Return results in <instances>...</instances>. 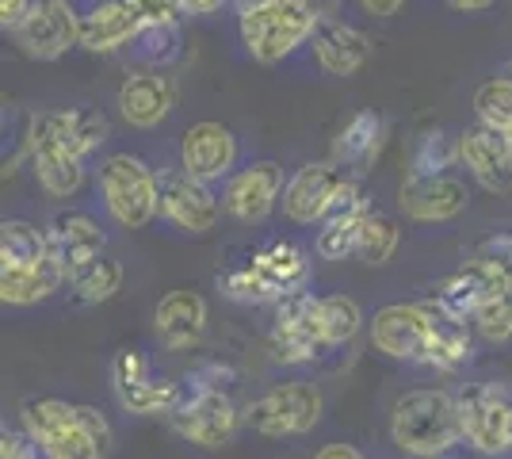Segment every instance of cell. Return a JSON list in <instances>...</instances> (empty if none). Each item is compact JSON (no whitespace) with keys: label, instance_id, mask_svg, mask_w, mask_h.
Here are the masks:
<instances>
[{"label":"cell","instance_id":"9c48e42d","mask_svg":"<svg viewBox=\"0 0 512 459\" xmlns=\"http://www.w3.org/2000/svg\"><path fill=\"white\" fill-rule=\"evenodd\" d=\"M360 192V176L348 173L344 165L329 161H306L302 169L287 176L283 188V215L299 226H318L325 215H333L344 199H352Z\"/></svg>","mask_w":512,"mask_h":459},{"label":"cell","instance_id":"603a6c76","mask_svg":"<svg viewBox=\"0 0 512 459\" xmlns=\"http://www.w3.org/2000/svg\"><path fill=\"white\" fill-rule=\"evenodd\" d=\"M501 291H505L501 280L478 257H470L455 272H448L444 280H436V287L428 291V303H436L444 314L459 318V322H470L478 314V306H486Z\"/></svg>","mask_w":512,"mask_h":459},{"label":"cell","instance_id":"ee69618b","mask_svg":"<svg viewBox=\"0 0 512 459\" xmlns=\"http://www.w3.org/2000/svg\"><path fill=\"white\" fill-rule=\"evenodd\" d=\"M455 12H486V8H493L497 0H448Z\"/></svg>","mask_w":512,"mask_h":459},{"label":"cell","instance_id":"ab89813d","mask_svg":"<svg viewBox=\"0 0 512 459\" xmlns=\"http://www.w3.org/2000/svg\"><path fill=\"white\" fill-rule=\"evenodd\" d=\"M31 4H35V0H0V23H4V31H16V27L27 20Z\"/></svg>","mask_w":512,"mask_h":459},{"label":"cell","instance_id":"7a4b0ae2","mask_svg":"<svg viewBox=\"0 0 512 459\" xmlns=\"http://www.w3.org/2000/svg\"><path fill=\"white\" fill-rule=\"evenodd\" d=\"M20 425L39 444L43 459H107L115 444L107 414L88 402L27 398L20 406Z\"/></svg>","mask_w":512,"mask_h":459},{"label":"cell","instance_id":"ffe728a7","mask_svg":"<svg viewBox=\"0 0 512 459\" xmlns=\"http://www.w3.org/2000/svg\"><path fill=\"white\" fill-rule=\"evenodd\" d=\"M237 153H241L237 134L214 119H203L192 123L180 138V169L207 184H218L237 169Z\"/></svg>","mask_w":512,"mask_h":459},{"label":"cell","instance_id":"bcb514c9","mask_svg":"<svg viewBox=\"0 0 512 459\" xmlns=\"http://www.w3.org/2000/svg\"><path fill=\"white\" fill-rule=\"evenodd\" d=\"M505 77H512V62H509V66H505Z\"/></svg>","mask_w":512,"mask_h":459},{"label":"cell","instance_id":"9a60e30c","mask_svg":"<svg viewBox=\"0 0 512 459\" xmlns=\"http://www.w3.org/2000/svg\"><path fill=\"white\" fill-rule=\"evenodd\" d=\"M161 219L180 234L203 238L222 219V199L214 196L207 180L184 173V169H169V173H161Z\"/></svg>","mask_w":512,"mask_h":459},{"label":"cell","instance_id":"484cf974","mask_svg":"<svg viewBox=\"0 0 512 459\" xmlns=\"http://www.w3.org/2000/svg\"><path fill=\"white\" fill-rule=\"evenodd\" d=\"M314 58H318V66L329 73V77H352V73H360L367 66V58H371V39L363 35L360 27H352V23L344 20H329V16H321L318 31H314Z\"/></svg>","mask_w":512,"mask_h":459},{"label":"cell","instance_id":"d6a6232c","mask_svg":"<svg viewBox=\"0 0 512 459\" xmlns=\"http://www.w3.org/2000/svg\"><path fill=\"white\" fill-rule=\"evenodd\" d=\"M474 115L512 142V77H490L474 92Z\"/></svg>","mask_w":512,"mask_h":459},{"label":"cell","instance_id":"74e56055","mask_svg":"<svg viewBox=\"0 0 512 459\" xmlns=\"http://www.w3.org/2000/svg\"><path fill=\"white\" fill-rule=\"evenodd\" d=\"M43 452H39V444L31 440V433L27 429H4L0 433V459H39Z\"/></svg>","mask_w":512,"mask_h":459},{"label":"cell","instance_id":"b9f144b4","mask_svg":"<svg viewBox=\"0 0 512 459\" xmlns=\"http://www.w3.org/2000/svg\"><path fill=\"white\" fill-rule=\"evenodd\" d=\"M363 12L367 16H375V20H390V16H398V8L406 4V0H360Z\"/></svg>","mask_w":512,"mask_h":459},{"label":"cell","instance_id":"f6af8a7d","mask_svg":"<svg viewBox=\"0 0 512 459\" xmlns=\"http://www.w3.org/2000/svg\"><path fill=\"white\" fill-rule=\"evenodd\" d=\"M249 4H256V0H237V8H249Z\"/></svg>","mask_w":512,"mask_h":459},{"label":"cell","instance_id":"e575fe53","mask_svg":"<svg viewBox=\"0 0 512 459\" xmlns=\"http://www.w3.org/2000/svg\"><path fill=\"white\" fill-rule=\"evenodd\" d=\"M470 329L486 345H505V341H512V291H501L486 306H478V314L470 318Z\"/></svg>","mask_w":512,"mask_h":459},{"label":"cell","instance_id":"d4e9b609","mask_svg":"<svg viewBox=\"0 0 512 459\" xmlns=\"http://www.w3.org/2000/svg\"><path fill=\"white\" fill-rule=\"evenodd\" d=\"M46 238L54 245L58 261L65 264V272L73 276L77 268L100 261L107 249L104 226L92 219L88 211H58L54 219L46 222Z\"/></svg>","mask_w":512,"mask_h":459},{"label":"cell","instance_id":"5b68a950","mask_svg":"<svg viewBox=\"0 0 512 459\" xmlns=\"http://www.w3.org/2000/svg\"><path fill=\"white\" fill-rule=\"evenodd\" d=\"M390 440L402 456L436 459L463 444V421H459V394L417 387L406 391L390 410Z\"/></svg>","mask_w":512,"mask_h":459},{"label":"cell","instance_id":"5bb4252c","mask_svg":"<svg viewBox=\"0 0 512 459\" xmlns=\"http://www.w3.org/2000/svg\"><path fill=\"white\" fill-rule=\"evenodd\" d=\"M268 352L283 368H306L325 352L318 326H314V295L310 291H295L276 303L272 326H268Z\"/></svg>","mask_w":512,"mask_h":459},{"label":"cell","instance_id":"3957f363","mask_svg":"<svg viewBox=\"0 0 512 459\" xmlns=\"http://www.w3.org/2000/svg\"><path fill=\"white\" fill-rule=\"evenodd\" d=\"M69 284V272L58 261L46 226L27 219H8L0 226V299L8 306H35L58 295Z\"/></svg>","mask_w":512,"mask_h":459},{"label":"cell","instance_id":"83f0119b","mask_svg":"<svg viewBox=\"0 0 512 459\" xmlns=\"http://www.w3.org/2000/svg\"><path fill=\"white\" fill-rule=\"evenodd\" d=\"M375 207H371V199L367 192H356L352 199H344L341 207L333 211V215H325L318 222V238H314V253H318L321 261H352V253H356V234H360L363 219L371 215Z\"/></svg>","mask_w":512,"mask_h":459},{"label":"cell","instance_id":"f546056e","mask_svg":"<svg viewBox=\"0 0 512 459\" xmlns=\"http://www.w3.org/2000/svg\"><path fill=\"white\" fill-rule=\"evenodd\" d=\"M314 326H318L325 349H341L360 337L367 318H363L360 303L348 295H314Z\"/></svg>","mask_w":512,"mask_h":459},{"label":"cell","instance_id":"7402d4cb","mask_svg":"<svg viewBox=\"0 0 512 459\" xmlns=\"http://www.w3.org/2000/svg\"><path fill=\"white\" fill-rule=\"evenodd\" d=\"M211 310L207 299L192 287H176L169 295H161V303L153 310V333L169 352H188L207 337Z\"/></svg>","mask_w":512,"mask_h":459},{"label":"cell","instance_id":"44dd1931","mask_svg":"<svg viewBox=\"0 0 512 459\" xmlns=\"http://www.w3.org/2000/svg\"><path fill=\"white\" fill-rule=\"evenodd\" d=\"M398 207L409 222H451L470 207L467 180L451 173L440 176H406Z\"/></svg>","mask_w":512,"mask_h":459},{"label":"cell","instance_id":"4fadbf2b","mask_svg":"<svg viewBox=\"0 0 512 459\" xmlns=\"http://www.w3.org/2000/svg\"><path fill=\"white\" fill-rule=\"evenodd\" d=\"M12 39L27 58L58 62L73 46H81V12L69 0H35Z\"/></svg>","mask_w":512,"mask_h":459},{"label":"cell","instance_id":"52a82bcc","mask_svg":"<svg viewBox=\"0 0 512 459\" xmlns=\"http://www.w3.org/2000/svg\"><path fill=\"white\" fill-rule=\"evenodd\" d=\"M96 188L111 222L123 230H142L161 215V173L134 153H111L96 173Z\"/></svg>","mask_w":512,"mask_h":459},{"label":"cell","instance_id":"d590c367","mask_svg":"<svg viewBox=\"0 0 512 459\" xmlns=\"http://www.w3.org/2000/svg\"><path fill=\"white\" fill-rule=\"evenodd\" d=\"M134 46H142V62L146 66H169L172 58L180 54V23H146L142 35L134 39Z\"/></svg>","mask_w":512,"mask_h":459},{"label":"cell","instance_id":"277c9868","mask_svg":"<svg viewBox=\"0 0 512 459\" xmlns=\"http://www.w3.org/2000/svg\"><path fill=\"white\" fill-rule=\"evenodd\" d=\"M310 284V253L295 241H264L241 264L218 276L222 299L241 306H276L279 299L306 291Z\"/></svg>","mask_w":512,"mask_h":459},{"label":"cell","instance_id":"f35d334b","mask_svg":"<svg viewBox=\"0 0 512 459\" xmlns=\"http://www.w3.org/2000/svg\"><path fill=\"white\" fill-rule=\"evenodd\" d=\"M134 8L146 16V23H180L184 16L180 0H134Z\"/></svg>","mask_w":512,"mask_h":459},{"label":"cell","instance_id":"8d00e7d4","mask_svg":"<svg viewBox=\"0 0 512 459\" xmlns=\"http://www.w3.org/2000/svg\"><path fill=\"white\" fill-rule=\"evenodd\" d=\"M470 257H478V261L490 268L493 276L501 280L505 291H512V234H493L486 238Z\"/></svg>","mask_w":512,"mask_h":459},{"label":"cell","instance_id":"6da1fadb","mask_svg":"<svg viewBox=\"0 0 512 459\" xmlns=\"http://www.w3.org/2000/svg\"><path fill=\"white\" fill-rule=\"evenodd\" d=\"M371 349L398 360V364H421L432 372H463L474 360V329L470 322H459L444 314L436 303H390L375 310V318L367 322Z\"/></svg>","mask_w":512,"mask_h":459},{"label":"cell","instance_id":"f1b7e54d","mask_svg":"<svg viewBox=\"0 0 512 459\" xmlns=\"http://www.w3.org/2000/svg\"><path fill=\"white\" fill-rule=\"evenodd\" d=\"M27 161H31V176L39 184V192L50 199H69L85 188V161L69 157L50 146H27Z\"/></svg>","mask_w":512,"mask_h":459},{"label":"cell","instance_id":"836d02e7","mask_svg":"<svg viewBox=\"0 0 512 459\" xmlns=\"http://www.w3.org/2000/svg\"><path fill=\"white\" fill-rule=\"evenodd\" d=\"M455 165H459V134L451 138L448 131H425L409 161V176H440L451 173Z\"/></svg>","mask_w":512,"mask_h":459},{"label":"cell","instance_id":"7c38bea8","mask_svg":"<svg viewBox=\"0 0 512 459\" xmlns=\"http://www.w3.org/2000/svg\"><path fill=\"white\" fill-rule=\"evenodd\" d=\"M111 391L134 417H169L184 398L180 383L153 372L150 356L138 349H119L111 356Z\"/></svg>","mask_w":512,"mask_h":459},{"label":"cell","instance_id":"2e32d148","mask_svg":"<svg viewBox=\"0 0 512 459\" xmlns=\"http://www.w3.org/2000/svg\"><path fill=\"white\" fill-rule=\"evenodd\" d=\"M107 138H111V127L96 108H58L31 119L27 146H50V150L88 161Z\"/></svg>","mask_w":512,"mask_h":459},{"label":"cell","instance_id":"8992f818","mask_svg":"<svg viewBox=\"0 0 512 459\" xmlns=\"http://www.w3.org/2000/svg\"><path fill=\"white\" fill-rule=\"evenodd\" d=\"M318 23V0H256L249 8H237L241 43L260 66H276L291 58L299 46L314 39Z\"/></svg>","mask_w":512,"mask_h":459},{"label":"cell","instance_id":"ac0fdd59","mask_svg":"<svg viewBox=\"0 0 512 459\" xmlns=\"http://www.w3.org/2000/svg\"><path fill=\"white\" fill-rule=\"evenodd\" d=\"M459 165L493 196L512 192V142L482 119L459 131Z\"/></svg>","mask_w":512,"mask_h":459},{"label":"cell","instance_id":"d6986e66","mask_svg":"<svg viewBox=\"0 0 512 459\" xmlns=\"http://www.w3.org/2000/svg\"><path fill=\"white\" fill-rule=\"evenodd\" d=\"M176 100H180L176 81H172L165 69L150 66L127 73V81L119 85V96H115V108H119V115L127 119L130 127L153 131V127H161L172 115Z\"/></svg>","mask_w":512,"mask_h":459},{"label":"cell","instance_id":"4316f807","mask_svg":"<svg viewBox=\"0 0 512 459\" xmlns=\"http://www.w3.org/2000/svg\"><path fill=\"white\" fill-rule=\"evenodd\" d=\"M383 146H386V119L379 111L363 108V111H356L341 127V134L333 138V153H329V157H333L337 165H344L348 173L363 176L375 169Z\"/></svg>","mask_w":512,"mask_h":459},{"label":"cell","instance_id":"60d3db41","mask_svg":"<svg viewBox=\"0 0 512 459\" xmlns=\"http://www.w3.org/2000/svg\"><path fill=\"white\" fill-rule=\"evenodd\" d=\"M226 4H234V0H180L184 16H214V12H222Z\"/></svg>","mask_w":512,"mask_h":459},{"label":"cell","instance_id":"ba28073f","mask_svg":"<svg viewBox=\"0 0 512 459\" xmlns=\"http://www.w3.org/2000/svg\"><path fill=\"white\" fill-rule=\"evenodd\" d=\"M321 414H325V398L318 387L310 379H287L245 406V425L268 440H287L314 433Z\"/></svg>","mask_w":512,"mask_h":459},{"label":"cell","instance_id":"1f68e13d","mask_svg":"<svg viewBox=\"0 0 512 459\" xmlns=\"http://www.w3.org/2000/svg\"><path fill=\"white\" fill-rule=\"evenodd\" d=\"M398 245H402L398 222L390 219V215H383V211H371V215L363 219L360 234H356V253H352V261L367 264V268H379V264H386L398 253Z\"/></svg>","mask_w":512,"mask_h":459},{"label":"cell","instance_id":"7bdbcfd3","mask_svg":"<svg viewBox=\"0 0 512 459\" xmlns=\"http://www.w3.org/2000/svg\"><path fill=\"white\" fill-rule=\"evenodd\" d=\"M314 459H363V452L356 444H325Z\"/></svg>","mask_w":512,"mask_h":459},{"label":"cell","instance_id":"e0dca14e","mask_svg":"<svg viewBox=\"0 0 512 459\" xmlns=\"http://www.w3.org/2000/svg\"><path fill=\"white\" fill-rule=\"evenodd\" d=\"M283 188L287 180L279 161H249L245 169H234L222 180V211L245 226H256L279 207Z\"/></svg>","mask_w":512,"mask_h":459},{"label":"cell","instance_id":"8fae6325","mask_svg":"<svg viewBox=\"0 0 512 459\" xmlns=\"http://www.w3.org/2000/svg\"><path fill=\"white\" fill-rule=\"evenodd\" d=\"M463 444L478 456H509L512 452V391L505 383H470L459 391Z\"/></svg>","mask_w":512,"mask_h":459},{"label":"cell","instance_id":"30bf717a","mask_svg":"<svg viewBox=\"0 0 512 459\" xmlns=\"http://www.w3.org/2000/svg\"><path fill=\"white\" fill-rule=\"evenodd\" d=\"M169 425L172 433L188 440L192 448L218 452V448L234 444V437L245 425V410L230 398L226 387H192V394H184L180 406L169 414Z\"/></svg>","mask_w":512,"mask_h":459},{"label":"cell","instance_id":"cb8c5ba5","mask_svg":"<svg viewBox=\"0 0 512 459\" xmlns=\"http://www.w3.org/2000/svg\"><path fill=\"white\" fill-rule=\"evenodd\" d=\"M142 27H146V16L134 8V0H100L81 12V50L115 54L123 46H134Z\"/></svg>","mask_w":512,"mask_h":459},{"label":"cell","instance_id":"4dcf8cb0","mask_svg":"<svg viewBox=\"0 0 512 459\" xmlns=\"http://www.w3.org/2000/svg\"><path fill=\"white\" fill-rule=\"evenodd\" d=\"M119 291H123V264L111 261L107 253L100 261L85 264V268H77V272L69 276V295L85 306L111 303Z\"/></svg>","mask_w":512,"mask_h":459}]
</instances>
